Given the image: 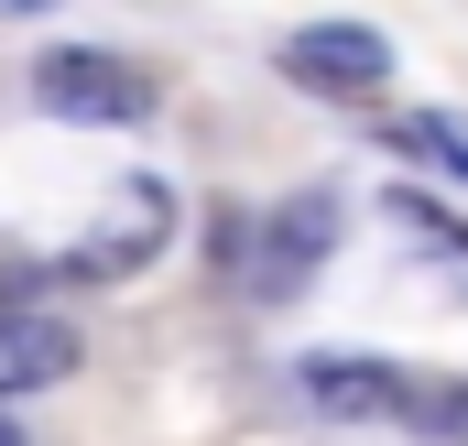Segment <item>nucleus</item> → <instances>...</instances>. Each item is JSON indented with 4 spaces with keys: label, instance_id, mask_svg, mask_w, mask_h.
<instances>
[{
    "label": "nucleus",
    "instance_id": "f257e3e1",
    "mask_svg": "<svg viewBox=\"0 0 468 446\" xmlns=\"http://www.w3.org/2000/svg\"><path fill=\"white\" fill-rule=\"evenodd\" d=\"M33 99L55 120H110V131H131V120H153V77L131 66V55H88V44H66V55H44L33 66Z\"/></svg>",
    "mask_w": 468,
    "mask_h": 446
},
{
    "label": "nucleus",
    "instance_id": "f03ea898",
    "mask_svg": "<svg viewBox=\"0 0 468 446\" xmlns=\"http://www.w3.org/2000/svg\"><path fill=\"white\" fill-rule=\"evenodd\" d=\"M283 77L316 88V99H381V88H392V44H381L370 22H305V33L283 44Z\"/></svg>",
    "mask_w": 468,
    "mask_h": 446
},
{
    "label": "nucleus",
    "instance_id": "7ed1b4c3",
    "mask_svg": "<svg viewBox=\"0 0 468 446\" xmlns=\"http://www.w3.org/2000/svg\"><path fill=\"white\" fill-rule=\"evenodd\" d=\"M338 250V196H283L272 228H261V261H250V283L283 305V294H305L316 283V261Z\"/></svg>",
    "mask_w": 468,
    "mask_h": 446
},
{
    "label": "nucleus",
    "instance_id": "20e7f679",
    "mask_svg": "<svg viewBox=\"0 0 468 446\" xmlns=\"http://www.w3.org/2000/svg\"><path fill=\"white\" fill-rule=\"evenodd\" d=\"M305 403L338 414V425H414L425 381H403V370H381V359H305Z\"/></svg>",
    "mask_w": 468,
    "mask_h": 446
},
{
    "label": "nucleus",
    "instance_id": "39448f33",
    "mask_svg": "<svg viewBox=\"0 0 468 446\" xmlns=\"http://www.w3.org/2000/svg\"><path fill=\"white\" fill-rule=\"evenodd\" d=\"M77 359H88V337L66 327V316H0V403L77 381Z\"/></svg>",
    "mask_w": 468,
    "mask_h": 446
},
{
    "label": "nucleus",
    "instance_id": "423d86ee",
    "mask_svg": "<svg viewBox=\"0 0 468 446\" xmlns=\"http://www.w3.org/2000/svg\"><path fill=\"white\" fill-rule=\"evenodd\" d=\"M392 153H414V164H436V175H458V186H468V131H458V120H436V110H403V120H392Z\"/></svg>",
    "mask_w": 468,
    "mask_h": 446
},
{
    "label": "nucleus",
    "instance_id": "0eeeda50",
    "mask_svg": "<svg viewBox=\"0 0 468 446\" xmlns=\"http://www.w3.org/2000/svg\"><path fill=\"white\" fill-rule=\"evenodd\" d=\"M381 207H392V228H414V239H436V261H468V218H447V207H436L425 186H392Z\"/></svg>",
    "mask_w": 468,
    "mask_h": 446
},
{
    "label": "nucleus",
    "instance_id": "6e6552de",
    "mask_svg": "<svg viewBox=\"0 0 468 446\" xmlns=\"http://www.w3.org/2000/svg\"><path fill=\"white\" fill-rule=\"evenodd\" d=\"M414 436H468V381H425V403H414Z\"/></svg>",
    "mask_w": 468,
    "mask_h": 446
},
{
    "label": "nucleus",
    "instance_id": "1a4fd4ad",
    "mask_svg": "<svg viewBox=\"0 0 468 446\" xmlns=\"http://www.w3.org/2000/svg\"><path fill=\"white\" fill-rule=\"evenodd\" d=\"M0 446H22V425H11V414H0Z\"/></svg>",
    "mask_w": 468,
    "mask_h": 446
},
{
    "label": "nucleus",
    "instance_id": "9d476101",
    "mask_svg": "<svg viewBox=\"0 0 468 446\" xmlns=\"http://www.w3.org/2000/svg\"><path fill=\"white\" fill-rule=\"evenodd\" d=\"M0 11H44V0H0Z\"/></svg>",
    "mask_w": 468,
    "mask_h": 446
}]
</instances>
